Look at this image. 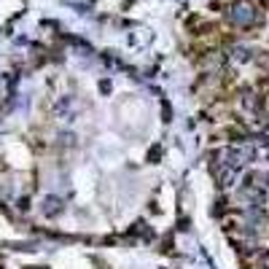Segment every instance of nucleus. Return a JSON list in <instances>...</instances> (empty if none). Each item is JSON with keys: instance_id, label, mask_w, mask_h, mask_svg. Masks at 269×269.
Masks as SVG:
<instances>
[{"instance_id": "nucleus-2", "label": "nucleus", "mask_w": 269, "mask_h": 269, "mask_svg": "<svg viewBox=\"0 0 269 269\" xmlns=\"http://www.w3.org/2000/svg\"><path fill=\"white\" fill-rule=\"evenodd\" d=\"M261 267H264V269H269V251H267L264 256H261Z\"/></svg>"}, {"instance_id": "nucleus-1", "label": "nucleus", "mask_w": 269, "mask_h": 269, "mask_svg": "<svg viewBox=\"0 0 269 269\" xmlns=\"http://www.w3.org/2000/svg\"><path fill=\"white\" fill-rule=\"evenodd\" d=\"M234 19L242 24H251L253 22V8L248 3H237V8H234Z\"/></svg>"}]
</instances>
